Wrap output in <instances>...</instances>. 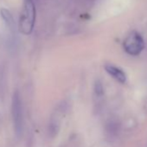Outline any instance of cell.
<instances>
[{
    "label": "cell",
    "mask_w": 147,
    "mask_h": 147,
    "mask_svg": "<svg viewBox=\"0 0 147 147\" xmlns=\"http://www.w3.org/2000/svg\"><path fill=\"white\" fill-rule=\"evenodd\" d=\"M0 15H1L6 29L10 31L11 34H12V36L16 35V24L11 11L5 8H2L0 10Z\"/></svg>",
    "instance_id": "obj_5"
},
{
    "label": "cell",
    "mask_w": 147,
    "mask_h": 147,
    "mask_svg": "<svg viewBox=\"0 0 147 147\" xmlns=\"http://www.w3.org/2000/svg\"><path fill=\"white\" fill-rule=\"evenodd\" d=\"M36 22V6L34 0H24L23 11L19 18V30L24 35L33 31Z\"/></svg>",
    "instance_id": "obj_1"
},
{
    "label": "cell",
    "mask_w": 147,
    "mask_h": 147,
    "mask_svg": "<svg viewBox=\"0 0 147 147\" xmlns=\"http://www.w3.org/2000/svg\"><path fill=\"white\" fill-rule=\"evenodd\" d=\"M144 42L142 36L137 31H131L128 34L123 42L125 52L131 55H138L144 49Z\"/></svg>",
    "instance_id": "obj_3"
},
{
    "label": "cell",
    "mask_w": 147,
    "mask_h": 147,
    "mask_svg": "<svg viewBox=\"0 0 147 147\" xmlns=\"http://www.w3.org/2000/svg\"><path fill=\"white\" fill-rule=\"evenodd\" d=\"M11 114L13 127L16 136L19 138L24 134V107L21 96L18 91H16L12 97L11 102Z\"/></svg>",
    "instance_id": "obj_2"
},
{
    "label": "cell",
    "mask_w": 147,
    "mask_h": 147,
    "mask_svg": "<svg viewBox=\"0 0 147 147\" xmlns=\"http://www.w3.org/2000/svg\"><path fill=\"white\" fill-rule=\"evenodd\" d=\"M105 68H106V71L109 74V75L113 78L117 80L119 82H120V83H125V82L126 76H125V72L122 69H120L119 67H118L116 66L111 65V64L106 65Z\"/></svg>",
    "instance_id": "obj_6"
},
{
    "label": "cell",
    "mask_w": 147,
    "mask_h": 147,
    "mask_svg": "<svg viewBox=\"0 0 147 147\" xmlns=\"http://www.w3.org/2000/svg\"><path fill=\"white\" fill-rule=\"evenodd\" d=\"M66 110L67 106L65 102H62L52 113L48 125V134L50 138H55L58 134L61 128V119L66 113Z\"/></svg>",
    "instance_id": "obj_4"
}]
</instances>
